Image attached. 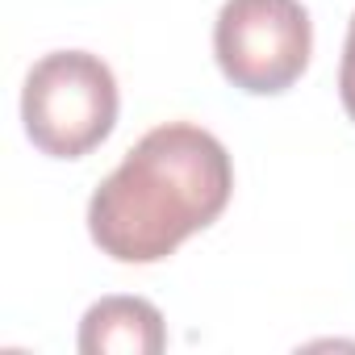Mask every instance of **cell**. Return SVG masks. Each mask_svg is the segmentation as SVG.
I'll use <instances>...</instances> for the list:
<instances>
[{"mask_svg": "<svg viewBox=\"0 0 355 355\" xmlns=\"http://www.w3.org/2000/svg\"><path fill=\"white\" fill-rule=\"evenodd\" d=\"M234 193L222 138L193 121L155 125L88 201V234L117 263H159L214 226Z\"/></svg>", "mask_w": 355, "mask_h": 355, "instance_id": "obj_1", "label": "cell"}, {"mask_svg": "<svg viewBox=\"0 0 355 355\" xmlns=\"http://www.w3.org/2000/svg\"><path fill=\"white\" fill-rule=\"evenodd\" d=\"M338 96L347 117L355 121V17L347 26V42H343V67H338Z\"/></svg>", "mask_w": 355, "mask_h": 355, "instance_id": "obj_5", "label": "cell"}, {"mask_svg": "<svg viewBox=\"0 0 355 355\" xmlns=\"http://www.w3.org/2000/svg\"><path fill=\"white\" fill-rule=\"evenodd\" d=\"M167 347L163 313L142 297H101L80 322L84 355H159Z\"/></svg>", "mask_w": 355, "mask_h": 355, "instance_id": "obj_4", "label": "cell"}, {"mask_svg": "<svg viewBox=\"0 0 355 355\" xmlns=\"http://www.w3.org/2000/svg\"><path fill=\"white\" fill-rule=\"evenodd\" d=\"M214 55L234 88L276 96L309 67V13L301 0H226L214 26Z\"/></svg>", "mask_w": 355, "mask_h": 355, "instance_id": "obj_3", "label": "cell"}, {"mask_svg": "<svg viewBox=\"0 0 355 355\" xmlns=\"http://www.w3.org/2000/svg\"><path fill=\"white\" fill-rule=\"evenodd\" d=\"M117 80L101 55L55 51L38 59L21 88L30 142L51 159H84L117 125Z\"/></svg>", "mask_w": 355, "mask_h": 355, "instance_id": "obj_2", "label": "cell"}]
</instances>
